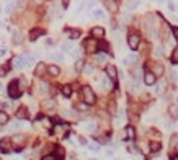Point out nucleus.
Instances as JSON below:
<instances>
[{
    "label": "nucleus",
    "mask_w": 178,
    "mask_h": 160,
    "mask_svg": "<svg viewBox=\"0 0 178 160\" xmlns=\"http://www.w3.org/2000/svg\"><path fill=\"white\" fill-rule=\"evenodd\" d=\"M82 96H83V101L87 103V105H93L95 103V93H93V90H91V87H83L82 88Z\"/></svg>",
    "instance_id": "1"
},
{
    "label": "nucleus",
    "mask_w": 178,
    "mask_h": 160,
    "mask_svg": "<svg viewBox=\"0 0 178 160\" xmlns=\"http://www.w3.org/2000/svg\"><path fill=\"white\" fill-rule=\"evenodd\" d=\"M12 142H13V149L15 150H21V149L25 147V136H21V134L15 136Z\"/></svg>",
    "instance_id": "2"
},
{
    "label": "nucleus",
    "mask_w": 178,
    "mask_h": 160,
    "mask_svg": "<svg viewBox=\"0 0 178 160\" xmlns=\"http://www.w3.org/2000/svg\"><path fill=\"white\" fill-rule=\"evenodd\" d=\"M83 48H85V51L90 54H93L96 49H98V44H96V41L93 39V38H90V39H87V41L83 43Z\"/></svg>",
    "instance_id": "3"
},
{
    "label": "nucleus",
    "mask_w": 178,
    "mask_h": 160,
    "mask_svg": "<svg viewBox=\"0 0 178 160\" xmlns=\"http://www.w3.org/2000/svg\"><path fill=\"white\" fill-rule=\"evenodd\" d=\"M8 95H10V98H18V96H20L18 82H12V83L8 85Z\"/></svg>",
    "instance_id": "4"
},
{
    "label": "nucleus",
    "mask_w": 178,
    "mask_h": 160,
    "mask_svg": "<svg viewBox=\"0 0 178 160\" xmlns=\"http://www.w3.org/2000/svg\"><path fill=\"white\" fill-rule=\"evenodd\" d=\"M139 34H136V33H131L129 34V38H128V43H129V48L131 49H137V46H139Z\"/></svg>",
    "instance_id": "5"
},
{
    "label": "nucleus",
    "mask_w": 178,
    "mask_h": 160,
    "mask_svg": "<svg viewBox=\"0 0 178 160\" xmlns=\"http://www.w3.org/2000/svg\"><path fill=\"white\" fill-rule=\"evenodd\" d=\"M0 150L5 152V154H8L12 150V140L10 139H2L0 140Z\"/></svg>",
    "instance_id": "6"
},
{
    "label": "nucleus",
    "mask_w": 178,
    "mask_h": 160,
    "mask_svg": "<svg viewBox=\"0 0 178 160\" xmlns=\"http://www.w3.org/2000/svg\"><path fill=\"white\" fill-rule=\"evenodd\" d=\"M13 66L17 67V69H23L26 66V57L25 56H18V57L13 59Z\"/></svg>",
    "instance_id": "7"
},
{
    "label": "nucleus",
    "mask_w": 178,
    "mask_h": 160,
    "mask_svg": "<svg viewBox=\"0 0 178 160\" xmlns=\"http://www.w3.org/2000/svg\"><path fill=\"white\" fill-rule=\"evenodd\" d=\"M134 62H137V54L131 52V54H129V56H126V57H124V61H123V64H124V66H133Z\"/></svg>",
    "instance_id": "8"
},
{
    "label": "nucleus",
    "mask_w": 178,
    "mask_h": 160,
    "mask_svg": "<svg viewBox=\"0 0 178 160\" xmlns=\"http://www.w3.org/2000/svg\"><path fill=\"white\" fill-rule=\"evenodd\" d=\"M144 82H145V85H154V83L157 82V77H155V74L149 72V74L144 75Z\"/></svg>",
    "instance_id": "9"
},
{
    "label": "nucleus",
    "mask_w": 178,
    "mask_h": 160,
    "mask_svg": "<svg viewBox=\"0 0 178 160\" xmlns=\"http://www.w3.org/2000/svg\"><path fill=\"white\" fill-rule=\"evenodd\" d=\"M41 34H44V29L34 28V29H31V33H29V39H31V41H34V39H38Z\"/></svg>",
    "instance_id": "10"
},
{
    "label": "nucleus",
    "mask_w": 178,
    "mask_h": 160,
    "mask_svg": "<svg viewBox=\"0 0 178 160\" xmlns=\"http://www.w3.org/2000/svg\"><path fill=\"white\" fill-rule=\"evenodd\" d=\"M106 74L111 80H114V78L118 77V70H116L114 66H106Z\"/></svg>",
    "instance_id": "11"
},
{
    "label": "nucleus",
    "mask_w": 178,
    "mask_h": 160,
    "mask_svg": "<svg viewBox=\"0 0 178 160\" xmlns=\"http://www.w3.org/2000/svg\"><path fill=\"white\" fill-rule=\"evenodd\" d=\"M46 69H47V67H46L43 62H39V64L36 66V69H34V75H36V77H41V75H44Z\"/></svg>",
    "instance_id": "12"
},
{
    "label": "nucleus",
    "mask_w": 178,
    "mask_h": 160,
    "mask_svg": "<svg viewBox=\"0 0 178 160\" xmlns=\"http://www.w3.org/2000/svg\"><path fill=\"white\" fill-rule=\"evenodd\" d=\"M91 36L93 38H103L105 36V29L101 26H95V28L91 29Z\"/></svg>",
    "instance_id": "13"
},
{
    "label": "nucleus",
    "mask_w": 178,
    "mask_h": 160,
    "mask_svg": "<svg viewBox=\"0 0 178 160\" xmlns=\"http://www.w3.org/2000/svg\"><path fill=\"white\" fill-rule=\"evenodd\" d=\"M105 7H106L110 12H116V10H118V3H116L114 0H105Z\"/></svg>",
    "instance_id": "14"
},
{
    "label": "nucleus",
    "mask_w": 178,
    "mask_h": 160,
    "mask_svg": "<svg viewBox=\"0 0 178 160\" xmlns=\"http://www.w3.org/2000/svg\"><path fill=\"white\" fill-rule=\"evenodd\" d=\"M83 129H85L87 132H95L96 131V124L93 123V121H88V123L83 124Z\"/></svg>",
    "instance_id": "15"
},
{
    "label": "nucleus",
    "mask_w": 178,
    "mask_h": 160,
    "mask_svg": "<svg viewBox=\"0 0 178 160\" xmlns=\"http://www.w3.org/2000/svg\"><path fill=\"white\" fill-rule=\"evenodd\" d=\"M126 136H128L129 140H134V139H136V131H134L133 126H128V127H126Z\"/></svg>",
    "instance_id": "16"
},
{
    "label": "nucleus",
    "mask_w": 178,
    "mask_h": 160,
    "mask_svg": "<svg viewBox=\"0 0 178 160\" xmlns=\"http://www.w3.org/2000/svg\"><path fill=\"white\" fill-rule=\"evenodd\" d=\"M137 7H139V0H129L128 3H126V8H128L129 12H133V10H136Z\"/></svg>",
    "instance_id": "17"
},
{
    "label": "nucleus",
    "mask_w": 178,
    "mask_h": 160,
    "mask_svg": "<svg viewBox=\"0 0 178 160\" xmlns=\"http://www.w3.org/2000/svg\"><path fill=\"white\" fill-rule=\"evenodd\" d=\"M46 70H47V72H49V74L52 75V77H57V75L61 74V70H59V67H57V66H49Z\"/></svg>",
    "instance_id": "18"
},
{
    "label": "nucleus",
    "mask_w": 178,
    "mask_h": 160,
    "mask_svg": "<svg viewBox=\"0 0 178 160\" xmlns=\"http://www.w3.org/2000/svg\"><path fill=\"white\" fill-rule=\"evenodd\" d=\"M66 33L69 34L72 39H77V38H80V31H79V29H66Z\"/></svg>",
    "instance_id": "19"
},
{
    "label": "nucleus",
    "mask_w": 178,
    "mask_h": 160,
    "mask_svg": "<svg viewBox=\"0 0 178 160\" xmlns=\"http://www.w3.org/2000/svg\"><path fill=\"white\" fill-rule=\"evenodd\" d=\"M17 118H20V119L28 118V111H26V108H20V110L17 111Z\"/></svg>",
    "instance_id": "20"
},
{
    "label": "nucleus",
    "mask_w": 178,
    "mask_h": 160,
    "mask_svg": "<svg viewBox=\"0 0 178 160\" xmlns=\"http://www.w3.org/2000/svg\"><path fill=\"white\" fill-rule=\"evenodd\" d=\"M160 147H162V144H160V142H157V140H154V142H150V144H149V149H150L152 152L160 150Z\"/></svg>",
    "instance_id": "21"
},
{
    "label": "nucleus",
    "mask_w": 178,
    "mask_h": 160,
    "mask_svg": "<svg viewBox=\"0 0 178 160\" xmlns=\"http://www.w3.org/2000/svg\"><path fill=\"white\" fill-rule=\"evenodd\" d=\"M91 15L95 18H98V20H103L105 18V13H103V10H98V8H95L93 12H91Z\"/></svg>",
    "instance_id": "22"
},
{
    "label": "nucleus",
    "mask_w": 178,
    "mask_h": 160,
    "mask_svg": "<svg viewBox=\"0 0 178 160\" xmlns=\"http://www.w3.org/2000/svg\"><path fill=\"white\" fill-rule=\"evenodd\" d=\"M51 59H52V61H57V62H62L64 54L62 52H54V54H51Z\"/></svg>",
    "instance_id": "23"
},
{
    "label": "nucleus",
    "mask_w": 178,
    "mask_h": 160,
    "mask_svg": "<svg viewBox=\"0 0 178 160\" xmlns=\"http://www.w3.org/2000/svg\"><path fill=\"white\" fill-rule=\"evenodd\" d=\"M101 87H103L105 90H108V88H111V78L108 77V75L103 78V82H101Z\"/></svg>",
    "instance_id": "24"
},
{
    "label": "nucleus",
    "mask_w": 178,
    "mask_h": 160,
    "mask_svg": "<svg viewBox=\"0 0 178 160\" xmlns=\"http://www.w3.org/2000/svg\"><path fill=\"white\" fill-rule=\"evenodd\" d=\"M168 113H170L172 116H173V118H178V106H177V105H170Z\"/></svg>",
    "instance_id": "25"
},
{
    "label": "nucleus",
    "mask_w": 178,
    "mask_h": 160,
    "mask_svg": "<svg viewBox=\"0 0 178 160\" xmlns=\"http://www.w3.org/2000/svg\"><path fill=\"white\" fill-rule=\"evenodd\" d=\"M62 95L64 96H71L72 95V87L71 85H64L62 87Z\"/></svg>",
    "instance_id": "26"
},
{
    "label": "nucleus",
    "mask_w": 178,
    "mask_h": 160,
    "mask_svg": "<svg viewBox=\"0 0 178 160\" xmlns=\"http://www.w3.org/2000/svg\"><path fill=\"white\" fill-rule=\"evenodd\" d=\"M152 74H155V77H157V75H162V74H163V67H162L160 64L154 66V72H152Z\"/></svg>",
    "instance_id": "27"
},
{
    "label": "nucleus",
    "mask_w": 178,
    "mask_h": 160,
    "mask_svg": "<svg viewBox=\"0 0 178 160\" xmlns=\"http://www.w3.org/2000/svg\"><path fill=\"white\" fill-rule=\"evenodd\" d=\"M154 54H155L157 57H162V56L165 54V49H163L162 46H157V48H155V51H154Z\"/></svg>",
    "instance_id": "28"
},
{
    "label": "nucleus",
    "mask_w": 178,
    "mask_h": 160,
    "mask_svg": "<svg viewBox=\"0 0 178 160\" xmlns=\"http://www.w3.org/2000/svg\"><path fill=\"white\" fill-rule=\"evenodd\" d=\"M7 123H8V115L0 111V124H7Z\"/></svg>",
    "instance_id": "29"
},
{
    "label": "nucleus",
    "mask_w": 178,
    "mask_h": 160,
    "mask_svg": "<svg viewBox=\"0 0 178 160\" xmlns=\"http://www.w3.org/2000/svg\"><path fill=\"white\" fill-rule=\"evenodd\" d=\"M83 74L85 75H90V74H93V66H90V64H87V66H83Z\"/></svg>",
    "instance_id": "30"
},
{
    "label": "nucleus",
    "mask_w": 178,
    "mask_h": 160,
    "mask_svg": "<svg viewBox=\"0 0 178 160\" xmlns=\"http://www.w3.org/2000/svg\"><path fill=\"white\" fill-rule=\"evenodd\" d=\"M13 43H17V44H18V43H21V34L18 33L17 29H13Z\"/></svg>",
    "instance_id": "31"
},
{
    "label": "nucleus",
    "mask_w": 178,
    "mask_h": 160,
    "mask_svg": "<svg viewBox=\"0 0 178 160\" xmlns=\"http://www.w3.org/2000/svg\"><path fill=\"white\" fill-rule=\"evenodd\" d=\"M72 49H74V48H72L71 43H64V44H62V51H64V52H71Z\"/></svg>",
    "instance_id": "32"
},
{
    "label": "nucleus",
    "mask_w": 178,
    "mask_h": 160,
    "mask_svg": "<svg viewBox=\"0 0 178 160\" xmlns=\"http://www.w3.org/2000/svg\"><path fill=\"white\" fill-rule=\"evenodd\" d=\"M83 66H85V62H83L82 59H79V61L75 62V70H79V72H80V70L83 69Z\"/></svg>",
    "instance_id": "33"
},
{
    "label": "nucleus",
    "mask_w": 178,
    "mask_h": 160,
    "mask_svg": "<svg viewBox=\"0 0 178 160\" xmlns=\"http://www.w3.org/2000/svg\"><path fill=\"white\" fill-rule=\"evenodd\" d=\"M25 57H26V66H33V62H34V56H31V54H26Z\"/></svg>",
    "instance_id": "34"
},
{
    "label": "nucleus",
    "mask_w": 178,
    "mask_h": 160,
    "mask_svg": "<svg viewBox=\"0 0 178 160\" xmlns=\"http://www.w3.org/2000/svg\"><path fill=\"white\" fill-rule=\"evenodd\" d=\"M163 92H165V82H160V83H158V87H157V93L162 95Z\"/></svg>",
    "instance_id": "35"
},
{
    "label": "nucleus",
    "mask_w": 178,
    "mask_h": 160,
    "mask_svg": "<svg viewBox=\"0 0 178 160\" xmlns=\"http://www.w3.org/2000/svg\"><path fill=\"white\" fill-rule=\"evenodd\" d=\"M20 127H21V123H20V121H15V123H12L10 129H12V131H18Z\"/></svg>",
    "instance_id": "36"
},
{
    "label": "nucleus",
    "mask_w": 178,
    "mask_h": 160,
    "mask_svg": "<svg viewBox=\"0 0 178 160\" xmlns=\"http://www.w3.org/2000/svg\"><path fill=\"white\" fill-rule=\"evenodd\" d=\"M87 108H88L87 103H79L77 105V110H80V111H87Z\"/></svg>",
    "instance_id": "37"
},
{
    "label": "nucleus",
    "mask_w": 178,
    "mask_h": 160,
    "mask_svg": "<svg viewBox=\"0 0 178 160\" xmlns=\"http://www.w3.org/2000/svg\"><path fill=\"white\" fill-rule=\"evenodd\" d=\"M172 62H173V64H178V48L175 49L173 56H172Z\"/></svg>",
    "instance_id": "38"
},
{
    "label": "nucleus",
    "mask_w": 178,
    "mask_h": 160,
    "mask_svg": "<svg viewBox=\"0 0 178 160\" xmlns=\"http://www.w3.org/2000/svg\"><path fill=\"white\" fill-rule=\"evenodd\" d=\"M8 72V66H5V67H0V77H5V74Z\"/></svg>",
    "instance_id": "39"
},
{
    "label": "nucleus",
    "mask_w": 178,
    "mask_h": 160,
    "mask_svg": "<svg viewBox=\"0 0 178 160\" xmlns=\"http://www.w3.org/2000/svg\"><path fill=\"white\" fill-rule=\"evenodd\" d=\"M71 52H72V56H74L75 59H79V57H80V49H79V48H77V49H72Z\"/></svg>",
    "instance_id": "40"
},
{
    "label": "nucleus",
    "mask_w": 178,
    "mask_h": 160,
    "mask_svg": "<svg viewBox=\"0 0 178 160\" xmlns=\"http://www.w3.org/2000/svg\"><path fill=\"white\" fill-rule=\"evenodd\" d=\"M100 49L103 51V52H108V44L106 43H100Z\"/></svg>",
    "instance_id": "41"
},
{
    "label": "nucleus",
    "mask_w": 178,
    "mask_h": 160,
    "mask_svg": "<svg viewBox=\"0 0 178 160\" xmlns=\"http://www.w3.org/2000/svg\"><path fill=\"white\" fill-rule=\"evenodd\" d=\"M175 144H178V134H177V136H172V142H170V145L173 147Z\"/></svg>",
    "instance_id": "42"
},
{
    "label": "nucleus",
    "mask_w": 178,
    "mask_h": 160,
    "mask_svg": "<svg viewBox=\"0 0 178 160\" xmlns=\"http://www.w3.org/2000/svg\"><path fill=\"white\" fill-rule=\"evenodd\" d=\"M56 152H57V157H64V149L62 147H56Z\"/></svg>",
    "instance_id": "43"
},
{
    "label": "nucleus",
    "mask_w": 178,
    "mask_h": 160,
    "mask_svg": "<svg viewBox=\"0 0 178 160\" xmlns=\"http://www.w3.org/2000/svg\"><path fill=\"white\" fill-rule=\"evenodd\" d=\"M13 7H15V3H13V2H10V3L7 5V7H5V10H7V12H12Z\"/></svg>",
    "instance_id": "44"
},
{
    "label": "nucleus",
    "mask_w": 178,
    "mask_h": 160,
    "mask_svg": "<svg viewBox=\"0 0 178 160\" xmlns=\"http://www.w3.org/2000/svg\"><path fill=\"white\" fill-rule=\"evenodd\" d=\"M88 147H90L91 149V150H100V145H96V144H90V145H88Z\"/></svg>",
    "instance_id": "45"
},
{
    "label": "nucleus",
    "mask_w": 178,
    "mask_h": 160,
    "mask_svg": "<svg viewBox=\"0 0 178 160\" xmlns=\"http://www.w3.org/2000/svg\"><path fill=\"white\" fill-rule=\"evenodd\" d=\"M172 80H178V72L177 70H172Z\"/></svg>",
    "instance_id": "46"
},
{
    "label": "nucleus",
    "mask_w": 178,
    "mask_h": 160,
    "mask_svg": "<svg viewBox=\"0 0 178 160\" xmlns=\"http://www.w3.org/2000/svg\"><path fill=\"white\" fill-rule=\"evenodd\" d=\"M96 61L103 62V61H105V54H96Z\"/></svg>",
    "instance_id": "47"
},
{
    "label": "nucleus",
    "mask_w": 178,
    "mask_h": 160,
    "mask_svg": "<svg viewBox=\"0 0 178 160\" xmlns=\"http://www.w3.org/2000/svg\"><path fill=\"white\" fill-rule=\"evenodd\" d=\"M8 106H10L8 103H5V101H0V108H3V110H5V108H8Z\"/></svg>",
    "instance_id": "48"
},
{
    "label": "nucleus",
    "mask_w": 178,
    "mask_h": 160,
    "mask_svg": "<svg viewBox=\"0 0 178 160\" xmlns=\"http://www.w3.org/2000/svg\"><path fill=\"white\" fill-rule=\"evenodd\" d=\"M52 106H54V101H52V100H49V101L46 103V108H52Z\"/></svg>",
    "instance_id": "49"
},
{
    "label": "nucleus",
    "mask_w": 178,
    "mask_h": 160,
    "mask_svg": "<svg viewBox=\"0 0 178 160\" xmlns=\"http://www.w3.org/2000/svg\"><path fill=\"white\" fill-rule=\"evenodd\" d=\"M79 142L82 144V145H87V140H85V137H79Z\"/></svg>",
    "instance_id": "50"
},
{
    "label": "nucleus",
    "mask_w": 178,
    "mask_h": 160,
    "mask_svg": "<svg viewBox=\"0 0 178 160\" xmlns=\"http://www.w3.org/2000/svg\"><path fill=\"white\" fill-rule=\"evenodd\" d=\"M172 31H173V36L177 38V41H178V28H173Z\"/></svg>",
    "instance_id": "51"
},
{
    "label": "nucleus",
    "mask_w": 178,
    "mask_h": 160,
    "mask_svg": "<svg viewBox=\"0 0 178 160\" xmlns=\"http://www.w3.org/2000/svg\"><path fill=\"white\" fill-rule=\"evenodd\" d=\"M62 5L67 8V7H69V0H62Z\"/></svg>",
    "instance_id": "52"
},
{
    "label": "nucleus",
    "mask_w": 178,
    "mask_h": 160,
    "mask_svg": "<svg viewBox=\"0 0 178 160\" xmlns=\"http://www.w3.org/2000/svg\"><path fill=\"white\" fill-rule=\"evenodd\" d=\"M175 101H177V103H178V95H177V96H175Z\"/></svg>",
    "instance_id": "53"
},
{
    "label": "nucleus",
    "mask_w": 178,
    "mask_h": 160,
    "mask_svg": "<svg viewBox=\"0 0 178 160\" xmlns=\"http://www.w3.org/2000/svg\"><path fill=\"white\" fill-rule=\"evenodd\" d=\"M0 13H2V8H0Z\"/></svg>",
    "instance_id": "54"
}]
</instances>
